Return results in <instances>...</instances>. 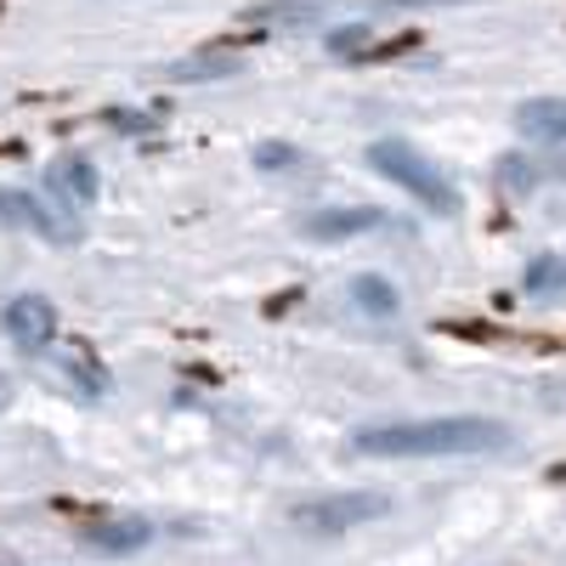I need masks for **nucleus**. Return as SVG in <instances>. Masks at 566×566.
I'll return each instance as SVG.
<instances>
[{
	"mask_svg": "<svg viewBox=\"0 0 566 566\" xmlns=\"http://www.w3.org/2000/svg\"><path fill=\"white\" fill-rule=\"evenodd\" d=\"M368 459H464V453H499L510 448V431L482 413H442V419H391L368 424L352 437Z\"/></svg>",
	"mask_w": 566,
	"mask_h": 566,
	"instance_id": "1",
	"label": "nucleus"
},
{
	"mask_svg": "<svg viewBox=\"0 0 566 566\" xmlns=\"http://www.w3.org/2000/svg\"><path fill=\"white\" fill-rule=\"evenodd\" d=\"M368 165L380 170L386 181H397L402 193H413L424 210H437V216H453L459 210V193H453V181L424 159L419 148H408V142H397V136H386V142H374L368 148Z\"/></svg>",
	"mask_w": 566,
	"mask_h": 566,
	"instance_id": "2",
	"label": "nucleus"
},
{
	"mask_svg": "<svg viewBox=\"0 0 566 566\" xmlns=\"http://www.w3.org/2000/svg\"><path fill=\"white\" fill-rule=\"evenodd\" d=\"M386 510H391L386 493H323V499H301L290 522L301 533H352L363 522H380Z\"/></svg>",
	"mask_w": 566,
	"mask_h": 566,
	"instance_id": "3",
	"label": "nucleus"
},
{
	"mask_svg": "<svg viewBox=\"0 0 566 566\" xmlns=\"http://www.w3.org/2000/svg\"><path fill=\"white\" fill-rule=\"evenodd\" d=\"M0 323H7L12 346H23V352H45L57 340V306L45 295H12L7 312H0Z\"/></svg>",
	"mask_w": 566,
	"mask_h": 566,
	"instance_id": "4",
	"label": "nucleus"
},
{
	"mask_svg": "<svg viewBox=\"0 0 566 566\" xmlns=\"http://www.w3.org/2000/svg\"><path fill=\"white\" fill-rule=\"evenodd\" d=\"M45 187H52L63 205H74V210L97 205V193H103V181H97V170H91L85 154H63L52 170H45Z\"/></svg>",
	"mask_w": 566,
	"mask_h": 566,
	"instance_id": "5",
	"label": "nucleus"
},
{
	"mask_svg": "<svg viewBox=\"0 0 566 566\" xmlns=\"http://www.w3.org/2000/svg\"><path fill=\"white\" fill-rule=\"evenodd\" d=\"M85 544L97 555H136V549L154 544V522H142V515H114V522L85 527Z\"/></svg>",
	"mask_w": 566,
	"mask_h": 566,
	"instance_id": "6",
	"label": "nucleus"
},
{
	"mask_svg": "<svg viewBox=\"0 0 566 566\" xmlns=\"http://www.w3.org/2000/svg\"><path fill=\"white\" fill-rule=\"evenodd\" d=\"M380 221L386 216L368 210V205H357V210H312L301 221V232H306V239H323V244H340V239H357V232H374Z\"/></svg>",
	"mask_w": 566,
	"mask_h": 566,
	"instance_id": "7",
	"label": "nucleus"
},
{
	"mask_svg": "<svg viewBox=\"0 0 566 566\" xmlns=\"http://www.w3.org/2000/svg\"><path fill=\"white\" fill-rule=\"evenodd\" d=\"M515 130L538 142H566V97H533L515 108Z\"/></svg>",
	"mask_w": 566,
	"mask_h": 566,
	"instance_id": "8",
	"label": "nucleus"
},
{
	"mask_svg": "<svg viewBox=\"0 0 566 566\" xmlns=\"http://www.w3.org/2000/svg\"><path fill=\"white\" fill-rule=\"evenodd\" d=\"M0 221H12V227H29V232H45V239H63V227L45 216L40 205H34V193H12V187H0Z\"/></svg>",
	"mask_w": 566,
	"mask_h": 566,
	"instance_id": "9",
	"label": "nucleus"
},
{
	"mask_svg": "<svg viewBox=\"0 0 566 566\" xmlns=\"http://www.w3.org/2000/svg\"><path fill=\"white\" fill-rule=\"evenodd\" d=\"M57 374L63 380H74V391L80 397H103L108 391V374L91 363V352L85 346H69V352H57Z\"/></svg>",
	"mask_w": 566,
	"mask_h": 566,
	"instance_id": "10",
	"label": "nucleus"
},
{
	"mask_svg": "<svg viewBox=\"0 0 566 566\" xmlns=\"http://www.w3.org/2000/svg\"><path fill=\"white\" fill-rule=\"evenodd\" d=\"M352 295H357V306H363V312H380V317H391V312H397V290H391L386 277H374V272H363V277L352 283Z\"/></svg>",
	"mask_w": 566,
	"mask_h": 566,
	"instance_id": "11",
	"label": "nucleus"
},
{
	"mask_svg": "<svg viewBox=\"0 0 566 566\" xmlns=\"http://www.w3.org/2000/svg\"><path fill=\"white\" fill-rule=\"evenodd\" d=\"M232 69H239L232 57H216V63H170L165 80H221V74H232Z\"/></svg>",
	"mask_w": 566,
	"mask_h": 566,
	"instance_id": "12",
	"label": "nucleus"
},
{
	"mask_svg": "<svg viewBox=\"0 0 566 566\" xmlns=\"http://www.w3.org/2000/svg\"><path fill=\"white\" fill-rule=\"evenodd\" d=\"M255 165H261V170H277V165L290 170V165H301V154H295V148H283V142H266V148L255 154Z\"/></svg>",
	"mask_w": 566,
	"mask_h": 566,
	"instance_id": "13",
	"label": "nucleus"
},
{
	"mask_svg": "<svg viewBox=\"0 0 566 566\" xmlns=\"http://www.w3.org/2000/svg\"><path fill=\"white\" fill-rule=\"evenodd\" d=\"M363 40H368V29H363V23H352V29H335V34H328V45H335V52H357Z\"/></svg>",
	"mask_w": 566,
	"mask_h": 566,
	"instance_id": "14",
	"label": "nucleus"
},
{
	"mask_svg": "<svg viewBox=\"0 0 566 566\" xmlns=\"http://www.w3.org/2000/svg\"><path fill=\"white\" fill-rule=\"evenodd\" d=\"M12 402V380H7V374H0V408H7Z\"/></svg>",
	"mask_w": 566,
	"mask_h": 566,
	"instance_id": "15",
	"label": "nucleus"
}]
</instances>
